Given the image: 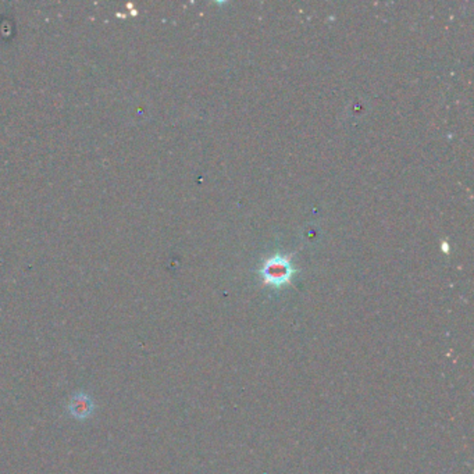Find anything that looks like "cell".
<instances>
[{"label": "cell", "instance_id": "6da1fadb", "mask_svg": "<svg viewBox=\"0 0 474 474\" xmlns=\"http://www.w3.org/2000/svg\"><path fill=\"white\" fill-rule=\"evenodd\" d=\"M291 260L292 258L285 255H274L267 258L260 269V276L265 285L280 288L290 284L292 277L296 274V269Z\"/></svg>", "mask_w": 474, "mask_h": 474}, {"label": "cell", "instance_id": "7a4b0ae2", "mask_svg": "<svg viewBox=\"0 0 474 474\" xmlns=\"http://www.w3.org/2000/svg\"><path fill=\"white\" fill-rule=\"evenodd\" d=\"M67 413L77 421H85L91 419L96 412V404L93 398L85 391H77L73 394L67 404Z\"/></svg>", "mask_w": 474, "mask_h": 474}]
</instances>
